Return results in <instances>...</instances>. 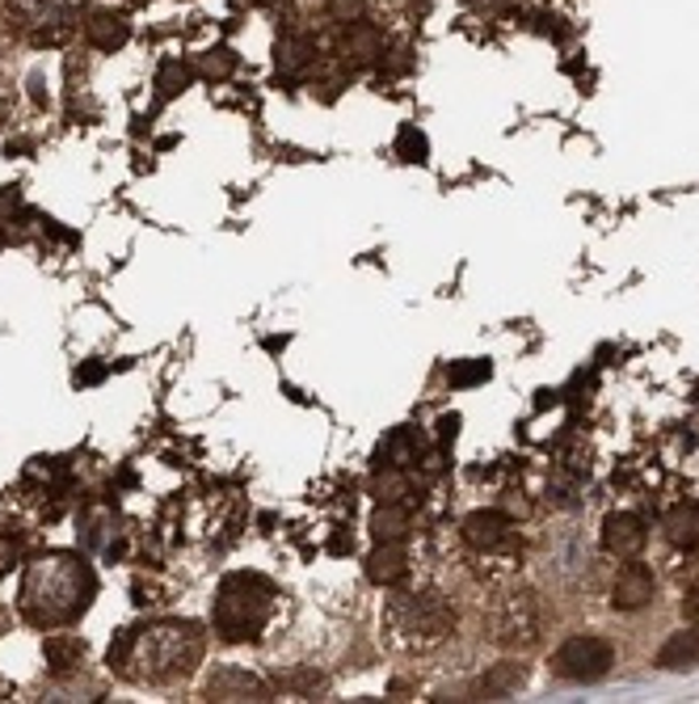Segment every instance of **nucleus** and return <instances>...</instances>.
Wrapping results in <instances>:
<instances>
[{
	"mask_svg": "<svg viewBox=\"0 0 699 704\" xmlns=\"http://www.w3.org/2000/svg\"><path fill=\"white\" fill-rule=\"evenodd\" d=\"M661 532L675 549H696L699 544V507L696 502H678L661 519Z\"/></svg>",
	"mask_w": 699,
	"mask_h": 704,
	"instance_id": "a211bd4d",
	"label": "nucleus"
},
{
	"mask_svg": "<svg viewBox=\"0 0 699 704\" xmlns=\"http://www.w3.org/2000/svg\"><path fill=\"white\" fill-rule=\"evenodd\" d=\"M43 659L51 675H72L85 662V641H76L72 633H51L43 641Z\"/></svg>",
	"mask_w": 699,
	"mask_h": 704,
	"instance_id": "f3484780",
	"label": "nucleus"
},
{
	"mask_svg": "<svg viewBox=\"0 0 699 704\" xmlns=\"http://www.w3.org/2000/svg\"><path fill=\"white\" fill-rule=\"evenodd\" d=\"M367 578L376 586H401L409 578V557H404L401 540H380L376 553L367 557Z\"/></svg>",
	"mask_w": 699,
	"mask_h": 704,
	"instance_id": "4468645a",
	"label": "nucleus"
},
{
	"mask_svg": "<svg viewBox=\"0 0 699 704\" xmlns=\"http://www.w3.org/2000/svg\"><path fill=\"white\" fill-rule=\"evenodd\" d=\"M325 13H329L338 25L359 22L362 13H367V0H325Z\"/></svg>",
	"mask_w": 699,
	"mask_h": 704,
	"instance_id": "b1692460",
	"label": "nucleus"
},
{
	"mask_svg": "<svg viewBox=\"0 0 699 704\" xmlns=\"http://www.w3.org/2000/svg\"><path fill=\"white\" fill-rule=\"evenodd\" d=\"M207 701H270V687L240 666H219L207 680Z\"/></svg>",
	"mask_w": 699,
	"mask_h": 704,
	"instance_id": "9b49d317",
	"label": "nucleus"
},
{
	"mask_svg": "<svg viewBox=\"0 0 699 704\" xmlns=\"http://www.w3.org/2000/svg\"><path fill=\"white\" fill-rule=\"evenodd\" d=\"M527 683V666L523 662H497V666H489L485 675H481V683H476V696L481 701H506V696H514L518 687Z\"/></svg>",
	"mask_w": 699,
	"mask_h": 704,
	"instance_id": "2eb2a0df",
	"label": "nucleus"
},
{
	"mask_svg": "<svg viewBox=\"0 0 699 704\" xmlns=\"http://www.w3.org/2000/svg\"><path fill=\"white\" fill-rule=\"evenodd\" d=\"M418 460H422V435L413 427L392 430L380 443V465H388V469H409Z\"/></svg>",
	"mask_w": 699,
	"mask_h": 704,
	"instance_id": "6ab92c4d",
	"label": "nucleus"
},
{
	"mask_svg": "<svg viewBox=\"0 0 699 704\" xmlns=\"http://www.w3.org/2000/svg\"><path fill=\"white\" fill-rule=\"evenodd\" d=\"M476 9H497V4H506V0H472Z\"/></svg>",
	"mask_w": 699,
	"mask_h": 704,
	"instance_id": "bb28decb",
	"label": "nucleus"
},
{
	"mask_svg": "<svg viewBox=\"0 0 699 704\" xmlns=\"http://www.w3.org/2000/svg\"><path fill=\"white\" fill-rule=\"evenodd\" d=\"M657 666L661 671H691L699 666V629H678L675 637L666 641L661 650H657Z\"/></svg>",
	"mask_w": 699,
	"mask_h": 704,
	"instance_id": "dca6fc26",
	"label": "nucleus"
},
{
	"mask_svg": "<svg viewBox=\"0 0 699 704\" xmlns=\"http://www.w3.org/2000/svg\"><path fill=\"white\" fill-rule=\"evenodd\" d=\"M682 612H687V620H691V624L699 629V586L691 591V595H687V603H682Z\"/></svg>",
	"mask_w": 699,
	"mask_h": 704,
	"instance_id": "a878e982",
	"label": "nucleus"
},
{
	"mask_svg": "<svg viewBox=\"0 0 699 704\" xmlns=\"http://www.w3.org/2000/svg\"><path fill=\"white\" fill-rule=\"evenodd\" d=\"M275 612V586L266 582L261 574H249V570H236L219 582L212 603V620L215 633L224 641H254L266 620Z\"/></svg>",
	"mask_w": 699,
	"mask_h": 704,
	"instance_id": "7ed1b4c3",
	"label": "nucleus"
},
{
	"mask_svg": "<svg viewBox=\"0 0 699 704\" xmlns=\"http://www.w3.org/2000/svg\"><path fill=\"white\" fill-rule=\"evenodd\" d=\"M203 659V629L194 620L135 624L110 641V671L131 683H169L191 675Z\"/></svg>",
	"mask_w": 699,
	"mask_h": 704,
	"instance_id": "f257e3e1",
	"label": "nucleus"
},
{
	"mask_svg": "<svg viewBox=\"0 0 699 704\" xmlns=\"http://www.w3.org/2000/svg\"><path fill=\"white\" fill-rule=\"evenodd\" d=\"M383 629L404 650H425V645L443 641L455 629V612L434 591H425V595H392L388 608H383Z\"/></svg>",
	"mask_w": 699,
	"mask_h": 704,
	"instance_id": "20e7f679",
	"label": "nucleus"
},
{
	"mask_svg": "<svg viewBox=\"0 0 699 704\" xmlns=\"http://www.w3.org/2000/svg\"><path fill=\"white\" fill-rule=\"evenodd\" d=\"M493 376V364L489 359H467V364H451L446 367V380L455 388H472V385H485Z\"/></svg>",
	"mask_w": 699,
	"mask_h": 704,
	"instance_id": "4be33fe9",
	"label": "nucleus"
},
{
	"mask_svg": "<svg viewBox=\"0 0 699 704\" xmlns=\"http://www.w3.org/2000/svg\"><path fill=\"white\" fill-rule=\"evenodd\" d=\"M371 535H376V540H404V535H409V507L383 502L380 511L371 514Z\"/></svg>",
	"mask_w": 699,
	"mask_h": 704,
	"instance_id": "aec40b11",
	"label": "nucleus"
},
{
	"mask_svg": "<svg viewBox=\"0 0 699 704\" xmlns=\"http://www.w3.org/2000/svg\"><path fill=\"white\" fill-rule=\"evenodd\" d=\"M97 591V578L85 561L68 553H47L30 561L22 574V616L39 629H64L76 616H85Z\"/></svg>",
	"mask_w": 699,
	"mask_h": 704,
	"instance_id": "f03ea898",
	"label": "nucleus"
},
{
	"mask_svg": "<svg viewBox=\"0 0 699 704\" xmlns=\"http://www.w3.org/2000/svg\"><path fill=\"white\" fill-rule=\"evenodd\" d=\"M657 595V578L649 565H640V561H633V565H624L619 574H615L611 582V608L615 612H640V608H649Z\"/></svg>",
	"mask_w": 699,
	"mask_h": 704,
	"instance_id": "6e6552de",
	"label": "nucleus"
},
{
	"mask_svg": "<svg viewBox=\"0 0 699 704\" xmlns=\"http://www.w3.org/2000/svg\"><path fill=\"white\" fill-rule=\"evenodd\" d=\"M645 540H649V528L645 519L633 511H615L603 519V549L619 561H633V557L645 553Z\"/></svg>",
	"mask_w": 699,
	"mask_h": 704,
	"instance_id": "0eeeda50",
	"label": "nucleus"
},
{
	"mask_svg": "<svg viewBox=\"0 0 699 704\" xmlns=\"http://www.w3.org/2000/svg\"><path fill=\"white\" fill-rule=\"evenodd\" d=\"M397 152H401L404 161H425V140L413 127H401V135H397Z\"/></svg>",
	"mask_w": 699,
	"mask_h": 704,
	"instance_id": "393cba45",
	"label": "nucleus"
},
{
	"mask_svg": "<svg viewBox=\"0 0 699 704\" xmlns=\"http://www.w3.org/2000/svg\"><path fill=\"white\" fill-rule=\"evenodd\" d=\"M233 68H236V55L228 51V47H212V51H203V55H198V72H203V76H215V81H219V76H228Z\"/></svg>",
	"mask_w": 699,
	"mask_h": 704,
	"instance_id": "5701e85b",
	"label": "nucleus"
},
{
	"mask_svg": "<svg viewBox=\"0 0 699 704\" xmlns=\"http://www.w3.org/2000/svg\"><path fill=\"white\" fill-rule=\"evenodd\" d=\"M186 85H191V68L182 64V60H161V68H156V89H161V98L169 102V98H177Z\"/></svg>",
	"mask_w": 699,
	"mask_h": 704,
	"instance_id": "412c9836",
	"label": "nucleus"
},
{
	"mask_svg": "<svg viewBox=\"0 0 699 704\" xmlns=\"http://www.w3.org/2000/svg\"><path fill=\"white\" fill-rule=\"evenodd\" d=\"M548 666H552V675L565 683H598L615 666V645L582 633V637H569L565 645H556Z\"/></svg>",
	"mask_w": 699,
	"mask_h": 704,
	"instance_id": "39448f33",
	"label": "nucleus"
},
{
	"mask_svg": "<svg viewBox=\"0 0 699 704\" xmlns=\"http://www.w3.org/2000/svg\"><path fill=\"white\" fill-rule=\"evenodd\" d=\"M317 55H320V47L308 30H287L275 47V64L282 76H304L308 68L317 64Z\"/></svg>",
	"mask_w": 699,
	"mask_h": 704,
	"instance_id": "f8f14e48",
	"label": "nucleus"
},
{
	"mask_svg": "<svg viewBox=\"0 0 699 704\" xmlns=\"http://www.w3.org/2000/svg\"><path fill=\"white\" fill-rule=\"evenodd\" d=\"M249 4H261V9H266V4H278V0H249Z\"/></svg>",
	"mask_w": 699,
	"mask_h": 704,
	"instance_id": "cd10ccee",
	"label": "nucleus"
},
{
	"mask_svg": "<svg viewBox=\"0 0 699 704\" xmlns=\"http://www.w3.org/2000/svg\"><path fill=\"white\" fill-rule=\"evenodd\" d=\"M544 633V608L531 591H510L493 612V641L506 650H531Z\"/></svg>",
	"mask_w": 699,
	"mask_h": 704,
	"instance_id": "423d86ee",
	"label": "nucleus"
},
{
	"mask_svg": "<svg viewBox=\"0 0 699 704\" xmlns=\"http://www.w3.org/2000/svg\"><path fill=\"white\" fill-rule=\"evenodd\" d=\"M131 4H148V0H131Z\"/></svg>",
	"mask_w": 699,
	"mask_h": 704,
	"instance_id": "c85d7f7f",
	"label": "nucleus"
},
{
	"mask_svg": "<svg viewBox=\"0 0 699 704\" xmlns=\"http://www.w3.org/2000/svg\"><path fill=\"white\" fill-rule=\"evenodd\" d=\"M341 60L350 68H367V64H380L383 60V34H380V25H371V22H346L341 25Z\"/></svg>",
	"mask_w": 699,
	"mask_h": 704,
	"instance_id": "9d476101",
	"label": "nucleus"
},
{
	"mask_svg": "<svg viewBox=\"0 0 699 704\" xmlns=\"http://www.w3.org/2000/svg\"><path fill=\"white\" fill-rule=\"evenodd\" d=\"M131 39V22L127 13H114V9H93L85 18V43L93 51H119V47Z\"/></svg>",
	"mask_w": 699,
	"mask_h": 704,
	"instance_id": "ddd939ff",
	"label": "nucleus"
},
{
	"mask_svg": "<svg viewBox=\"0 0 699 704\" xmlns=\"http://www.w3.org/2000/svg\"><path fill=\"white\" fill-rule=\"evenodd\" d=\"M467 549H476V553H497V549H506L514 528H510V514L502 511H472L464 519V528H460Z\"/></svg>",
	"mask_w": 699,
	"mask_h": 704,
	"instance_id": "1a4fd4ad",
	"label": "nucleus"
}]
</instances>
